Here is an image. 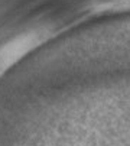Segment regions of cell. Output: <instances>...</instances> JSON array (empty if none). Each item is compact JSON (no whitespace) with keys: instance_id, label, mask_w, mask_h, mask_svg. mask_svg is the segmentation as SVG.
I'll use <instances>...</instances> for the list:
<instances>
[{"instance_id":"obj_1","label":"cell","mask_w":130,"mask_h":146,"mask_svg":"<svg viewBox=\"0 0 130 146\" xmlns=\"http://www.w3.org/2000/svg\"><path fill=\"white\" fill-rule=\"evenodd\" d=\"M35 44V36H28L17 39L16 42L9 44L5 49L0 51V72H2L7 65H10L15 59H17L20 55H23L31 45Z\"/></svg>"}]
</instances>
